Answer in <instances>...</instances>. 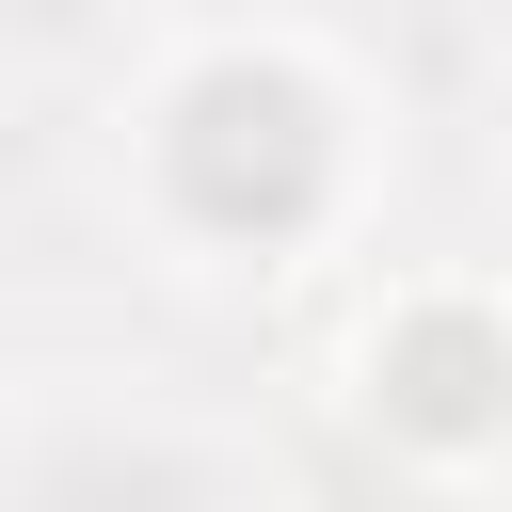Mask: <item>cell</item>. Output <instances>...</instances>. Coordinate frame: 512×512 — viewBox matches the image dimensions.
<instances>
[{"label": "cell", "mask_w": 512, "mask_h": 512, "mask_svg": "<svg viewBox=\"0 0 512 512\" xmlns=\"http://www.w3.org/2000/svg\"><path fill=\"white\" fill-rule=\"evenodd\" d=\"M144 208L192 256H304L352 208V96L320 80V48L288 32H208L176 48V80L144 96Z\"/></svg>", "instance_id": "cell-1"}, {"label": "cell", "mask_w": 512, "mask_h": 512, "mask_svg": "<svg viewBox=\"0 0 512 512\" xmlns=\"http://www.w3.org/2000/svg\"><path fill=\"white\" fill-rule=\"evenodd\" d=\"M352 368H368V416H384L400 448H432V464H464V448L512 432V304L464 288V272H416V288L368 320Z\"/></svg>", "instance_id": "cell-2"}]
</instances>
